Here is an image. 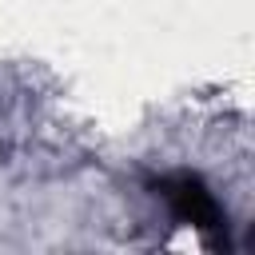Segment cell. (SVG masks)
Masks as SVG:
<instances>
[{
  "mask_svg": "<svg viewBox=\"0 0 255 255\" xmlns=\"http://www.w3.org/2000/svg\"><path fill=\"white\" fill-rule=\"evenodd\" d=\"M151 195L167 207V215L179 227H191L211 247H227V231H231L227 207L219 203V195L211 191V183L199 171H187V167L159 171V175H151Z\"/></svg>",
  "mask_w": 255,
  "mask_h": 255,
  "instance_id": "1",
  "label": "cell"
}]
</instances>
